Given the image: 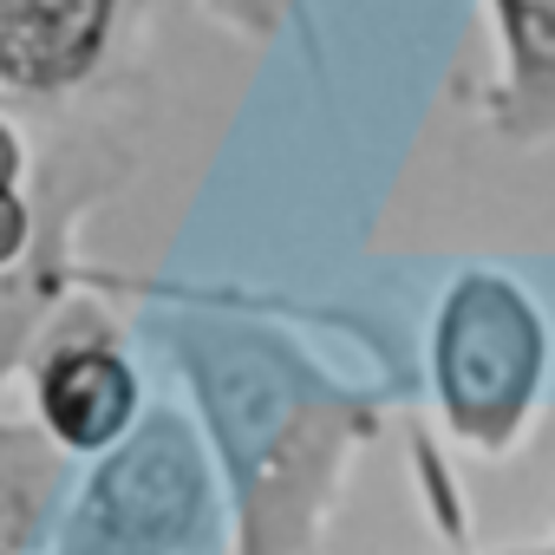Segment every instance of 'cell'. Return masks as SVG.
I'll return each mask as SVG.
<instances>
[{
  "mask_svg": "<svg viewBox=\"0 0 555 555\" xmlns=\"http://www.w3.org/2000/svg\"><path fill=\"white\" fill-rule=\"evenodd\" d=\"M105 34V0H0V79L60 86Z\"/></svg>",
  "mask_w": 555,
  "mask_h": 555,
  "instance_id": "7a4b0ae2",
  "label": "cell"
},
{
  "mask_svg": "<svg viewBox=\"0 0 555 555\" xmlns=\"http://www.w3.org/2000/svg\"><path fill=\"white\" fill-rule=\"evenodd\" d=\"M529 360H535V340H529V321L516 314V301L496 288H470L457 308V327L444 340V379H451L457 405L470 418L503 412L522 392Z\"/></svg>",
  "mask_w": 555,
  "mask_h": 555,
  "instance_id": "6da1fadb",
  "label": "cell"
},
{
  "mask_svg": "<svg viewBox=\"0 0 555 555\" xmlns=\"http://www.w3.org/2000/svg\"><path fill=\"white\" fill-rule=\"evenodd\" d=\"M21 242H27V209L14 203V190L0 183V261H14L21 255Z\"/></svg>",
  "mask_w": 555,
  "mask_h": 555,
  "instance_id": "277c9868",
  "label": "cell"
},
{
  "mask_svg": "<svg viewBox=\"0 0 555 555\" xmlns=\"http://www.w3.org/2000/svg\"><path fill=\"white\" fill-rule=\"evenodd\" d=\"M47 418L66 444H105L131 418V373L112 353H66L47 373Z\"/></svg>",
  "mask_w": 555,
  "mask_h": 555,
  "instance_id": "3957f363",
  "label": "cell"
},
{
  "mask_svg": "<svg viewBox=\"0 0 555 555\" xmlns=\"http://www.w3.org/2000/svg\"><path fill=\"white\" fill-rule=\"evenodd\" d=\"M8 177H14V138L0 131V183H8Z\"/></svg>",
  "mask_w": 555,
  "mask_h": 555,
  "instance_id": "5b68a950",
  "label": "cell"
}]
</instances>
